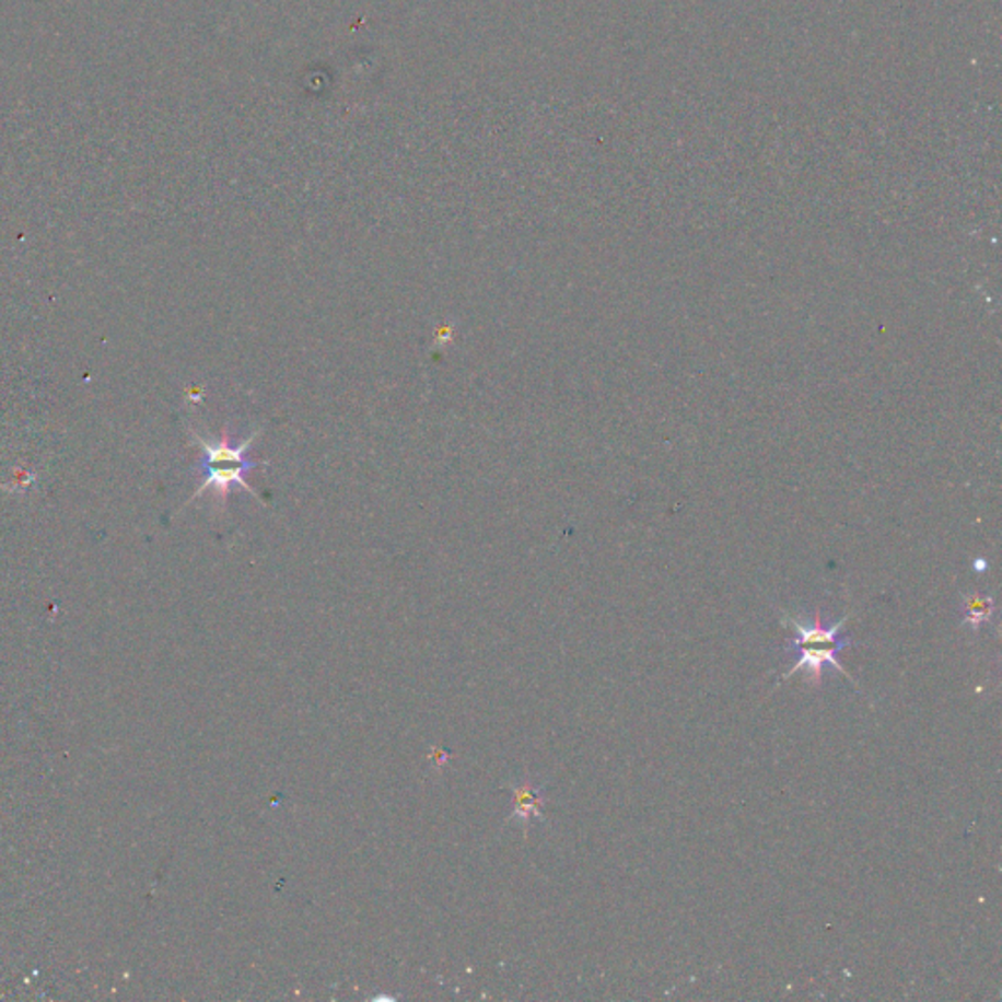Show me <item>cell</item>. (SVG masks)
Segmentation results:
<instances>
[{
	"label": "cell",
	"instance_id": "1",
	"mask_svg": "<svg viewBox=\"0 0 1002 1002\" xmlns=\"http://www.w3.org/2000/svg\"><path fill=\"white\" fill-rule=\"evenodd\" d=\"M781 621L795 631V637L785 646V652L795 654V666L789 669L783 678H791V676L797 674L799 669H805L808 684L820 687V684H823V668H825L826 664H830L842 676L852 679L850 674L842 668V664L836 659L842 650L852 644L848 637L846 639L844 637H838L846 621H848V615L842 617L840 621L832 622V625H825L818 611L815 613L813 619L793 617V615L785 613Z\"/></svg>",
	"mask_w": 1002,
	"mask_h": 1002
},
{
	"label": "cell",
	"instance_id": "2",
	"mask_svg": "<svg viewBox=\"0 0 1002 1002\" xmlns=\"http://www.w3.org/2000/svg\"><path fill=\"white\" fill-rule=\"evenodd\" d=\"M260 431L263 429L253 431L245 441L237 443V445H233L228 431H223L220 439H206V436L198 435L196 431H193V439L205 453V463H202L205 478H202L200 488L193 496V500L205 496V492H214L215 500L220 501V503H225L233 483L245 488L253 498H259L249 483L245 482V476L257 468V463L249 461L247 453H249L253 443L257 441V436H260Z\"/></svg>",
	"mask_w": 1002,
	"mask_h": 1002
},
{
	"label": "cell",
	"instance_id": "3",
	"mask_svg": "<svg viewBox=\"0 0 1002 1002\" xmlns=\"http://www.w3.org/2000/svg\"><path fill=\"white\" fill-rule=\"evenodd\" d=\"M547 799L543 795V788L533 785L531 781H521L513 788V813L511 820H520L521 825H529L533 818H543V807Z\"/></svg>",
	"mask_w": 1002,
	"mask_h": 1002
},
{
	"label": "cell",
	"instance_id": "4",
	"mask_svg": "<svg viewBox=\"0 0 1002 1002\" xmlns=\"http://www.w3.org/2000/svg\"><path fill=\"white\" fill-rule=\"evenodd\" d=\"M993 613V597L981 594H971L964 597V625H971L974 631H979L983 622L991 621Z\"/></svg>",
	"mask_w": 1002,
	"mask_h": 1002
}]
</instances>
